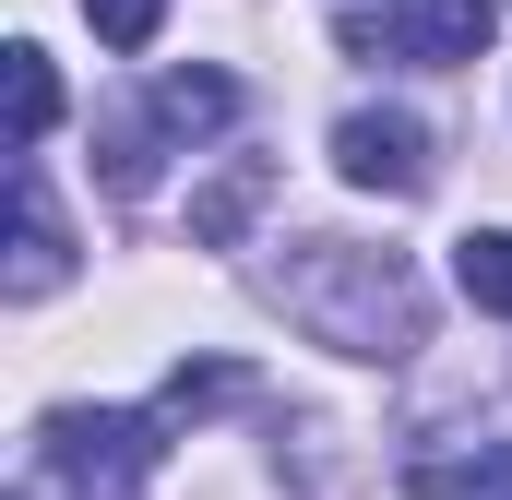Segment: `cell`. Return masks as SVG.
<instances>
[{"instance_id": "cell-1", "label": "cell", "mask_w": 512, "mask_h": 500, "mask_svg": "<svg viewBox=\"0 0 512 500\" xmlns=\"http://www.w3.org/2000/svg\"><path fill=\"white\" fill-rule=\"evenodd\" d=\"M274 298H286V322L310 334V346H334V358H417L429 346V298H417V274H405V250H358V239H298L274 262Z\"/></svg>"}, {"instance_id": "cell-2", "label": "cell", "mask_w": 512, "mask_h": 500, "mask_svg": "<svg viewBox=\"0 0 512 500\" xmlns=\"http://www.w3.org/2000/svg\"><path fill=\"white\" fill-rule=\"evenodd\" d=\"M36 465L72 500H131L167 465V417L155 405H48L36 417Z\"/></svg>"}, {"instance_id": "cell-3", "label": "cell", "mask_w": 512, "mask_h": 500, "mask_svg": "<svg viewBox=\"0 0 512 500\" xmlns=\"http://www.w3.org/2000/svg\"><path fill=\"white\" fill-rule=\"evenodd\" d=\"M489 24H501V0H358L346 24H334V48L346 60H393V72H453V60H477L489 48Z\"/></svg>"}, {"instance_id": "cell-4", "label": "cell", "mask_w": 512, "mask_h": 500, "mask_svg": "<svg viewBox=\"0 0 512 500\" xmlns=\"http://www.w3.org/2000/svg\"><path fill=\"white\" fill-rule=\"evenodd\" d=\"M334 167L358 179V191H429V120H405V108H358V120H334Z\"/></svg>"}, {"instance_id": "cell-5", "label": "cell", "mask_w": 512, "mask_h": 500, "mask_svg": "<svg viewBox=\"0 0 512 500\" xmlns=\"http://www.w3.org/2000/svg\"><path fill=\"white\" fill-rule=\"evenodd\" d=\"M60 286H72V239H60L48 179H36V155H24V167H12V262H0V298L36 310V298H60Z\"/></svg>"}, {"instance_id": "cell-6", "label": "cell", "mask_w": 512, "mask_h": 500, "mask_svg": "<svg viewBox=\"0 0 512 500\" xmlns=\"http://www.w3.org/2000/svg\"><path fill=\"white\" fill-rule=\"evenodd\" d=\"M262 203H274V155H227V167L191 191V250H227Z\"/></svg>"}, {"instance_id": "cell-7", "label": "cell", "mask_w": 512, "mask_h": 500, "mask_svg": "<svg viewBox=\"0 0 512 500\" xmlns=\"http://www.w3.org/2000/svg\"><path fill=\"white\" fill-rule=\"evenodd\" d=\"M417 500H512V441H477V453H417L405 465Z\"/></svg>"}, {"instance_id": "cell-8", "label": "cell", "mask_w": 512, "mask_h": 500, "mask_svg": "<svg viewBox=\"0 0 512 500\" xmlns=\"http://www.w3.org/2000/svg\"><path fill=\"white\" fill-rule=\"evenodd\" d=\"M143 108H155V131L203 143V131L239 120V84H227V72H155V96H143Z\"/></svg>"}, {"instance_id": "cell-9", "label": "cell", "mask_w": 512, "mask_h": 500, "mask_svg": "<svg viewBox=\"0 0 512 500\" xmlns=\"http://www.w3.org/2000/svg\"><path fill=\"white\" fill-rule=\"evenodd\" d=\"M239 393H251V370H239V358H191V370H167L155 417H167V429H203V417H227Z\"/></svg>"}, {"instance_id": "cell-10", "label": "cell", "mask_w": 512, "mask_h": 500, "mask_svg": "<svg viewBox=\"0 0 512 500\" xmlns=\"http://www.w3.org/2000/svg\"><path fill=\"white\" fill-rule=\"evenodd\" d=\"M453 286L512 322V227H465V239H453Z\"/></svg>"}, {"instance_id": "cell-11", "label": "cell", "mask_w": 512, "mask_h": 500, "mask_svg": "<svg viewBox=\"0 0 512 500\" xmlns=\"http://www.w3.org/2000/svg\"><path fill=\"white\" fill-rule=\"evenodd\" d=\"M60 120V72H48V48H12V155H36Z\"/></svg>"}, {"instance_id": "cell-12", "label": "cell", "mask_w": 512, "mask_h": 500, "mask_svg": "<svg viewBox=\"0 0 512 500\" xmlns=\"http://www.w3.org/2000/svg\"><path fill=\"white\" fill-rule=\"evenodd\" d=\"M84 24H96L108 48H155V24H167V0H84Z\"/></svg>"}, {"instance_id": "cell-13", "label": "cell", "mask_w": 512, "mask_h": 500, "mask_svg": "<svg viewBox=\"0 0 512 500\" xmlns=\"http://www.w3.org/2000/svg\"><path fill=\"white\" fill-rule=\"evenodd\" d=\"M24 500H36V489H24Z\"/></svg>"}]
</instances>
